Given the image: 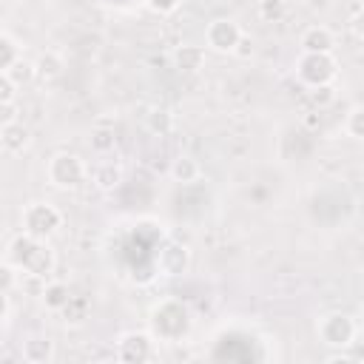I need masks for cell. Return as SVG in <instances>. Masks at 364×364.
<instances>
[{
	"instance_id": "cell-1",
	"label": "cell",
	"mask_w": 364,
	"mask_h": 364,
	"mask_svg": "<svg viewBox=\"0 0 364 364\" xmlns=\"http://www.w3.org/2000/svg\"><path fill=\"white\" fill-rule=\"evenodd\" d=\"M9 262L17 270H28V273H40V276H48L57 264L54 250L46 245V239H37L26 230L9 242Z\"/></svg>"
},
{
	"instance_id": "cell-2",
	"label": "cell",
	"mask_w": 364,
	"mask_h": 364,
	"mask_svg": "<svg viewBox=\"0 0 364 364\" xmlns=\"http://www.w3.org/2000/svg\"><path fill=\"white\" fill-rule=\"evenodd\" d=\"M151 327L154 338L159 341H182L191 330V310L179 299H162L151 310Z\"/></svg>"
},
{
	"instance_id": "cell-3",
	"label": "cell",
	"mask_w": 364,
	"mask_h": 364,
	"mask_svg": "<svg viewBox=\"0 0 364 364\" xmlns=\"http://www.w3.org/2000/svg\"><path fill=\"white\" fill-rule=\"evenodd\" d=\"M46 176L57 191H77L88 179V168L77 154H54L46 165Z\"/></svg>"
},
{
	"instance_id": "cell-4",
	"label": "cell",
	"mask_w": 364,
	"mask_h": 364,
	"mask_svg": "<svg viewBox=\"0 0 364 364\" xmlns=\"http://www.w3.org/2000/svg\"><path fill=\"white\" fill-rule=\"evenodd\" d=\"M336 74H338V63H336L333 54H310V51H301L299 60H296V77L307 88L333 82Z\"/></svg>"
},
{
	"instance_id": "cell-5",
	"label": "cell",
	"mask_w": 364,
	"mask_h": 364,
	"mask_svg": "<svg viewBox=\"0 0 364 364\" xmlns=\"http://www.w3.org/2000/svg\"><path fill=\"white\" fill-rule=\"evenodd\" d=\"M23 230L37 236V239H48L60 225H63V213L60 208H54L51 202H31L23 208Z\"/></svg>"
},
{
	"instance_id": "cell-6",
	"label": "cell",
	"mask_w": 364,
	"mask_h": 364,
	"mask_svg": "<svg viewBox=\"0 0 364 364\" xmlns=\"http://www.w3.org/2000/svg\"><path fill=\"white\" fill-rule=\"evenodd\" d=\"M316 333H318V341L324 347L347 350L353 344V338H355V321L347 313H327V316L318 318Z\"/></svg>"
},
{
	"instance_id": "cell-7",
	"label": "cell",
	"mask_w": 364,
	"mask_h": 364,
	"mask_svg": "<svg viewBox=\"0 0 364 364\" xmlns=\"http://www.w3.org/2000/svg\"><path fill=\"white\" fill-rule=\"evenodd\" d=\"M156 355V341L145 330H131L117 341V361L122 364H142Z\"/></svg>"
},
{
	"instance_id": "cell-8",
	"label": "cell",
	"mask_w": 364,
	"mask_h": 364,
	"mask_svg": "<svg viewBox=\"0 0 364 364\" xmlns=\"http://www.w3.org/2000/svg\"><path fill=\"white\" fill-rule=\"evenodd\" d=\"M239 37H242V28H239V23L230 20V17H216V20H210L208 28H205V43H208V48H213V51H219V54H233Z\"/></svg>"
},
{
	"instance_id": "cell-9",
	"label": "cell",
	"mask_w": 364,
	"mask_h": 364,
	"mask_svg": "<svg viewBox=\"0 0 364 364\" xmlns=\"http://www.w3.org/2000/svg\"><path fill=\"white\" fill-rule=\"evenodd\" d=\"M188 264H191V250L185 245H179V242H168V245H162L156 250V270L165 279L182 276L188 270Z\"/></svg>"
},
{
	"instance_id": "cell-10",
	"label": "cell",
	"mask_w": 364,
	"mask_h": 364,
	"mask_svg": "<svg viewBox=\"0 0 364 364\" xmlns=\"http://www.w3.org/2000/svg\"><path fill=\"white\" fill-rule=\"evenodd\" d=\"M88 176H91V182H94L97 191L111 193V191H117V188L122 185L125 171H122L119 162H114V159H102V162H97V165L88 171Z\"/></svg>"
},
{
	"instance_id": "cell-11",
	"label": "cell",
	"mask_w": 364,
	"mask_h": 364,
	"mask_svg": "<svg viewBox=\"0 0 364 364\" xmlns=\"http://www.w3.org/2000/svg\"><path fill=\"white\" fill-rule=\"evenodd\" d=\"M301 51H310V54H333L336 48V34L327 28V26H307L301 31V40H299Z\"/></svg>"
},
{
	"instance_id": "cell-12",
	"label": "cell",
	"mask_w": 364,
	"mask_h": 364,
	"mask_svg": "<svg viewBox=\"0 0 364 364\" xmlns=\"http://www.w3.org/2000/svg\"><path fill=\"white\" fill-rule=\"evenodd\" d=\"M28 145H31V131H28L20 119L0 125V148H3V151H9V154H23Z\"/></svg>"
},
{
	"instance_id": "cell-13",
	"label": "cell",
	"mask_w": 364,
	"mask_h": 364,
	"mask_svg": "<svg viewBox=\"0 0 364 364\" xmlns=\"http://www.w3.org/2000/svg\"><path fill=\"white\" fill-rule=\"evenodd\" d=\"M20 353H23V361H28V364H51L54 361V341L48 336H31L23 341Z\"/></svg>"
},
{
	"instance_id": "cell-14",
	"label": "cell",
	"mask_w": 364,
	"mask_h": 364,
	"mask_svg": "<svg viewBox=\"0 0 364 364\" xmlns=\"http://www.w3.org/2000/svg\"><path fill=\"white\" fill-rule=\"evenodd\" d=\"M173 65L185 74H196L202 65H205V48L202 46H193V43H185L173 51Z\"/></svg>"
},
{
	"instance_id": "cell-15",
	"label": "cell",
	"mask_w": 364,
	"mask_h": 364,
	"mask_svg": "<svg viewBox=\"0 0 364 364\" xmlns=\"http://www.w3.org/2000/svg\"><path fill=\"white\" fill-rule=\"evenodd\" d=\"M199 176H202V168H199V162H196L193 156H176V159L171 162V179H173V182L191 185V182H196Z\"/></svg>"
},
{
	"instance_id": "cell-16",
	"label": "cell",
	"mask_w": 364,
	"mask_h": 364,
	"mask_svg": "<svg viewBox=\"0 0 364 364\" xmlns=\"http://www.w3.org/2000/svg\"><path fill=\"white\" fill-rule=\"evenodd\" d=\"M40 299H43V304H46L48 310L60 313V310H65V307L71 304V290H68L65 282H48Z\"/></svg>"
},
{
	"instance_id": "cell-17",
	"label": "cell",
	"mask_w": 364,
	"mask_h": 364,
	"mask_svg": "<svg viewBox=\"0 0 364 364\" xmlns=\"http://www.w3.org/2000/svg\"><path fill=\"white\" fill-rule=\"evenodd\" d=\"M63 68H65V63H63V57L57 54V51H43L37 60H34V71H37V77L40 80H57L60 74H63Z\"/></svg>"
},
{
	"instance_id": "cell-18",
	"label": "cell",
	"mask_w": 364,
	"mask_h": 364,
	"mask_svg": "<svg viewBox=\"0 0 364 364\" xmlns=\"http://www.w3.org/2000/svg\"><path fill=\"white\" fill-rule=\"evenodd\" d=\"M145 128L154 134V136H168L173 131V114L168 108H159L154 105L148 114H145Z\"/></svg>"
},
{
	"instance_id": "cell-19",
	"label": "cell",
	"mask_w": 364,
	"mask_h": 364,
	"mask_svg": "<svg viewBox=\"0 0 364 364\" xmlns=\"http://www.w3.org/2000/svg\"><path fill=\"white\" fill-rule=\"evenodd\" d=\"M6 74H9V80H11L14 85H28V82L37 77L34 63H31V60H23V57H17V60L6 68Z\"/></svg>"
},
{
	"instance_id": "cell-20",
	"label": "cell",
	"mask_w": 364,
	"mask_h": 364,
	"mask_svg": "<svg viewBox=\"0 0 364 364\" xmlns=\"http://www.w3.org/2000/svg\"><path fill=\"white\" fill-rule=\"evenodd\" d=\"M46 276H40V273H28V270H20L17 273V287L26 293V296H34V299H40L43 296V290H46Z\"/></svg>"
},
{
	"instance_id": "cell-21",
	"label": "cell",
	"mask_w": 364,
	"mask_h": 364,
	"mask_svg": "<svg viewBox=\"0 0 364 364\" xmlns=\"http://www.w3.org/2000/svg\"><path fill=\"white\" fill-rule=\"evenodd\" d=\"M344 134L350 139H364V105H353L344 117Z\"/></svg>"
},
{
	"instance_id": "cell-22",
	"label": "cell",
	"mask_w": 364,
	"mask_h": 364,
	"mask_svg": "<svg viewBox=\"0 0 364 364\" xmlns=\"http://www.w3.org/2000/svg\"><path fill=\"white\" fill-rule=\"evenodd\" d=\"M17 57H20V46H17L9 34L0 31V71H6Z\"/></svg>"
},
{
	"instance_id": "cell-23",
	"label": "cell",
	"mask_w": 364,
	"mask_h": 364,
	"mask_svg": "<svg viewBox=\"0 0 364 364\" xmlns=\"http://www.w3.org/2000/svg\"><path fill=\"white\" fill-rule=\"evenodd\" d=\"M259 17L264 23H276L284 17V0H259Z\"/></svg>"
},
{
	"instance_id": "cell-24",
	"label": "cell",
	"mask_w": 364,
	"mask_h": 364,
	"mask_svg": "<svg viewBox=\"0 0 364 364\" xmlns=\"http://www.w3.org/2000/svg\"><path fill=\"white\" fill-rule=\"evenodd\" d=\"M310 100H313V105H318V108H327V105L336 100V88H333V82H324V85H313V88H310Z\"/></svg>"
},
{
	"instance_id": "cell-25",
	"label": "cell",
	"mask_w": 364,
	"mask_h": 364,
	"mask_svg": "<svg viewBox=\"0 0 364 364\" xmlns=\"http://www.w3.org/2000/svg\"><path fill=\"white\" fill-rule=\"evenodd\" d=\"M114 142H117V139H114V131H102V128H100V131H94V134H91V148H94L97 154L111 151V148H114Z\"/></svg>"
},
{
	"instance_id": "cell-26",
	"label": "cell",
	"mask_w": 364,
	"mask_h": 364,
	"mask_svg": "<svg viewBox=\"0 0 364 364\" xmlns=\"http://www.w3.org/2000/svg\"><path fill=\"white\" fill-rule=\"evenodd\" d=\"M14 284H17V267L11 262H0V290L6 293Z\"/></svg>"
},
{
	"instance_id": "cell-27",
	"label": "cell",
	"mask_w": 364,
	"mask_h": 364,
	"mask_svg": "<svg viewBox=\"0 0 364 364\" xmlns=\"http://www.w3.org/2000/svg\"><path fill=\"white\" fill-rule=\"evenodd\" d=\"M14 94H17V85L9 80V74H6V71H0V102L14 100Z\"/></svg>"
},
{
	"instance_id": "cell-28",
	"label": "cell",
	"mask_w": 364,
	"mask_h": 364,
	"mask_svg": "<svg viewBox=\"0 0 364 364\" xmlns=\"http://www.w3.org/2000/svg\"><path fill=\"white\" fill-rule=\"evenodd\" d=\"M17 102L14 100H9V102H0V125H6V122H14L17 119Z\"/></svg>"
},
{
	"instance_id": "cell-29",
	"label": "cell",
	"mask_w": 364,
	"mask_h": 364,
	"mask_svg": "<svg viewBox=\"0 0 364 364\" xmlns=\"http://www.w3.org/2000/svg\"><path fill=\"white\" fill-rule=\"evenodd\" d=\"M179 6V0H148V9L156 11V14H168Z\"/></svg>"
},
{
	"instance_id": "cell-30",
	"label": "cell",
	"mask_w": 364,
	"mask_h": 364,
	"mask_svg": "<svg viewBox=\"0 0 364 364\" xmlns=\"http://www.w3.org/2000/svg\"><path fill=\"white\" fill-rule=\"evenodd\" d=\"M250 51H253V40H250L247 34H242L239 43H236V48H233V54H239V57H250Z\"/></svg>"
},
{
	"instance_id": "cell-31",
	"label": "cell",
	"mask_w": 364,
	"mask_h": 364,
	"mask_svg": "<svg viewBox=\"0 0 364 364\" xmlns=\"http://www.w3.org/2000/svg\"><path fill=\"white\" fill-rule=\"evenodd\" d=\"M6 313H9V301H6V293L0 290V321L6 318Z\"/></svg>"
},
{
	"instance_id": "cell-32",
	"label": "cell",
	"mask_w": 364,
	"mask_h": 364,
	"mask_svg": "<svg viewBox=\"0 0 364 364\" xmlns=\"http://www.w3.org/2000/svg\"><path fill=\"white\" fill-rule=\"evenodd\" d=\"M247 3H250V0H247Z\"/></svg>"
},
{
	"instance_id": "cell-33",
	"label": "cell",
	"mask_w": 364,
	"mask_h": 364,
	"mask_svg": "<svg viewBox=\"0 0 364 364\" xmlns=\"http://www.w3.org/2000/svg\"><path fill=\"white\" fill-rule=\"evenodd\" d=\"M0 151H3V148H0Z\"/></svg>"
}]
</instances>
